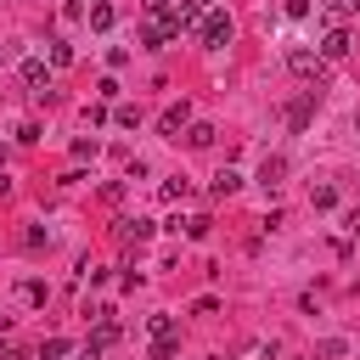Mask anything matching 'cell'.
<instances>
[{
	"label": "cell",
	"mask_w": 360,
	"mask_h": 360,
	"mask_svg": "<svg viewBox=\"0 0 360 360\" xmlns=\"http://www.w3.org/2000/svg\"><path fill=\"white\" fill-rule=\"evenodd\" d=\"M90 28H101V34L112 28V6H107V0H96V6H90Z\"/></svg>",
	"instance_id": "9a60e30c"
},
{
	"label": "cell",
	"mask_w": 360,
	"mask_h": 360,
	"mask_svg": "<svg viewBox=\"0 0 360 360\" xmlns=\"http://www.w3.org/2000/svg\"><path fill=\"white\" fill-rule=\"evenodd\" d=\"M309 11V0H287V17H304Z\"/></svg>",
	"instance_id": "44dd1931"
},
{
	"label": "cell",
	"mask_w": 360,
	"mask_h": 360,
	"mask_svg": "<svg viewBox=\"0 0 360 360\" xmlns=\"http://www.w3.org/2000/svg\"><path fill=\"white\" fill-rule=\"evenodd\" d=\"M208 225H214L208 214H191V219H186V236H197V242H202V236H208Z\"/></svg>",
	"instance_id": "e0dca14e"
},
{
	"label": "cell",
	"mask_w": 360,
	"mask_h": 360,
	"mask_svg": "<svg viewBox=\"0 0 360 360\" xmlns=\"http://www.w3.org/2000/svg\"><path fill=\"white\" fill-rule=\"evenodd\" d=\"M186 146H214V124H186Z\"/></svg>",
	"instance_id": "30bf717a"
},
{
	"label": "cell",
	"mask_w": 360,
	"mask_h": 360,
	"mask_svg": "<svg viewBox=\"0 0 360 360\" xmlns=\"http://www.w3.org/2000/svg\"><path fill=\"white\" fill-rule=\"evenodd\" d=\"M326 17L332 22H349V17H360V0H326Z\"/></svg>",
	"instance_id": "7c38bea8"
},
{
	"label": "cell",
	"mask_w": 360,
	"mask_h": 360,
	"mask_svg": "<svg viewBox=\"0 0 360 360\" xmlns=\"http://www.w3.org/2000/svg\"><path fill=\"white\" fill-rule=\"evenodd\" d=\"M39 354H45V360H62V354H68V338H45Z\"/></svg>",
	"instance_id": "ac0fdd59"
},
{
	"label": "cell",
	"mask_w": 360,
	"mask_h": 360,
	"mask_svg": "<svg viewBox=\"0 0 360 360\" xmlns=\"http://www.w3.org/2000/svg\"><path fill=\"white\" fill-rule=\"evenodd\" d=\"M6 191H11V180H6V174H0V197H6Z\"/></svg>",
	"instance_id": "603a6c76"
},
{
	"label": "cell",
	"mask_w": 360,
	"mask_h": 360,
	"mask_svg": "<svg viewBox=\"0 0 360 360\" xmlns=\"http://www.w3.org/2000/svg\"><path fill=\"white\" fill-rule=\"evenodd\" d=\"M321 56H326V62H343V56H349V34H343V28H332V34L321 39Z\"/></svg>",
	"instance_id": "8992f818"
},
{
	"label": "cell",
	"mask_w": 360,
	"mask_h": 360,
	"mask_svg": "<svg viewBox=\"0 0 360 360\" xmlns=\"http://www.w3.org/2000/svg\"><path fill=\"white\" fill-rule=\"evenodd\" d=\"M174 354H180V338H174V332L152 338V360H174Z\"/></svg>",
	"instance_id": "8fae6325"
},
{
	"label": "cell",
	"mask_w": 360,
	"mask_h": 360,
	"mask_svg": "<svg viewBox=\"0 0 360 360\" xmlns=\"http://www.w3.org/2000/svg\"><path fill=\"white\" fill-rule=\"evenodd\" d=\"M112 343H118V321H107V315H101V326H96V332H90V343H84V360H101Z\"/></svg>",
	"instance_id": "7a4b0ae2"
},
{
	"label": "cell",
	"mask_w": 360,
	"mask_h": 360,
	"mask_svg": "<svg viewBox=\"0 0 360 360\" xmlns=\"http://www.w3.org/2000/svg\"><path fill=\"white\" fill-rule=\"evenodd\" d=\"M281 174H287V163H281V158H264V169H259V180H264V186H281Z\"/></svg>",
	"instance_id": "5bb4252c"
},
{
	"label": "cell",
	"mask_w": 360,
	"mask_h": 360,
	"mask_svg": "<svg viewBox=\"0 0 360 360\" xmlns=\"http://www.w3.org/2000/svg\"><path fill=\"white\" fill-rule=\"evenodd\" d=\"M349 231H354V236H360V214H354V219H349Z\"/></svg>",
	"instance_id": "cb8c5ba5"
},
{
	"label": "cell",
	"mask_w": 360,
	"mask_h": 360,
	"mask_svg": "<svg viewBox=\"0 0 360 360\" xmlns=\"http://www.w3.org/2000/svg\"><path fill=\"white\" fill-rule=\"evenodd\" d=\"M287 68H292V73H304V79H315V84H321V56H315V51H304V45H292V51H287Z\"/></svg>",
	"instance_id": "3957f363"
},
{
	"label": "cell",
	"mask_w": 360,
	"mask_h": 360,
	"mask_svg": "<svg viewBox=\"0 0 360 360\" xmlns=\"http://www.w3.org/2000/svg\"><path fill=\"white\" fill-rule=\"evenodd\" d=\"M163 197H169V202H186V197H191V180H186V174L163 180Z\"/></svg>",
	"instance_id": "4fadbf2b"
},
{
	"label": "cell",
	"mask_w": 360,
	"mask_h": 360,
	"mask_svg": "<svg viewBox=\"0 0 360 360\" xmlns=\"http://www.w3.org/2000/svg\"><path fill=\"white\" fill-rule=\"evenodd\" d=\"M112 118H118V124H124V129H135V124H141V107H129V101H124V107H118V112H112Z\"/></svg>",
	"instance_id": "d6986e66"
},
{
	"label": "cell",
	"mask_w": 360,
	"mask_h": 360,
	"mask_svg": "<svg viewBox=\"0 0 360 360\" xmlns=\"http://www.w3.org/2000/svg\"><path fill=\"white\" fill-rule=\"evenodd\" d=\"M146 326H152V338H163V332H174V315H152Z\"/></svg>",
	"instance_id": "ffe728a7"
},
{
	"label": "cell",
	"mask_w": 360,
	"mask_h": 360,
	"mask_svg": "<svg viewBox=\"0 0 360 360\" xmlns=\"http://www.w3.org/2000/svg\"><path fill=\"white\" fill-rule=\"evenodd\" d=\"M186 124H191V101H174V107H163V118H158L163 135H180Z\"/></svg>",
	"instance_id": "277c9868"
},
{
	"label": "cell",
	"mask_w": 360,
	"mask_h": 360,
	"mask_svg": "<svg viewBox=\"0 0 360 360\" xmlns=\"http://www.w3.org/2000/svg\"><path fill=\"white\" fill-rule=\"evenodd\" d=\"M73 62V45L68 39H51V68H68Z\"/></svg>",
	"instance_id": "2e32d148"
},
{
	"label": "cell",
	"mask_w": 360,
	"mask_h": 360,
	"mask_svg": "<svg viewBox=\"0 0 360 360\" xmlns=\"http://www.w3.org/2000/svg\"><path fill=\"white\" fill-rule=\"evenodd\" d=\"M152 231H158V225H152V219H141V214H135V219H118V236H129V242H146Z\"/></svg>",
	"instance_id": "9c48e42d"
},
{
	"label": "cell",
	"mask_w": 360,
	"mask_h": 360,
	"mask_svg": "<svg viewBox=\"0 0 360 360\" xmlns=\"http://www.w3.org/2000/svg\"><path fill=\"white\" fill-rule=\"evenodd\" d=\"M22 84H28L34 96H51V68H45V62H22Z\"/></svg>",
	"instance_id": "5b68a950"
},
{
	"label": "cell",
	"mask_w": 360,
	"mask_h": 360,
	"mask_svg": "<svg viewBox=\"0 0 360 360\" xmlns=\"http://www.w3.org/2000/svg\"><path fill=\"white\" fill-rule=\"evenodd\" d=\"M197 39H202L208 51L231 45V17H225V11H202V22H197Z\"/></svg>",
	"instance_id": "6da1fadb"
},
{
	"label": "cell",
	"mask_w": 360,
	"mask_h": 360,
	"mask_svg": "<svg viewBox=\"0 0 360 360\" xmlns=\"http://www.w3.org/2000/svg\"><path fill=\"white\" fill-rule=\"evenodd\" d=\"M309 112H315V90H304V96L287 107V124H292V129H304V124H309Z\"/></svg>",
	"instance_id": "52a82bcc"
},
{
	"label": "cell",
	"mask_w": 360,
	"mask_h": 360,
	"mask_svg": "<svg viewBox=\"0 0 360 360\" xmlns=\"http://www.w3.org/2000/svg\"><path fill=\"white\" fill-rule=\"evenodd\" d=\"M354 129H360V112H354Z\"/></svg>",
	"instance_id": "d4e9b609"
},
{
	"label": "cell",
	"mask_w": 360,
	"mask_h": 360,
	"mask_svg": "<svg viewBox=\"0 0 360 360\" xmlns=\"http://www.w3.org/2000/svg\"><path fill=\"white\" fill-rule=\"evenodd\" d=\"M231 191H242V174H236V169H219L214 186H208V197H231Z\"/></svg>",
	"instance_id": "ba28073f"
},
{
	"label": "cell",
	"mask_w": 360,
	"mask_h": 360,
	"mask_svg": "<svg viewBox=\"0 0 360 360\" xmlns=\"http://www.w3.org/2000/svg\"><path fill=\"white\" fill-rule=\"evenodd\" d=\"M0 360H22V354H17V349H11V343H0Z\"/></svg>",
	"instance_id": "7402d4cb"
}]
</instances>
